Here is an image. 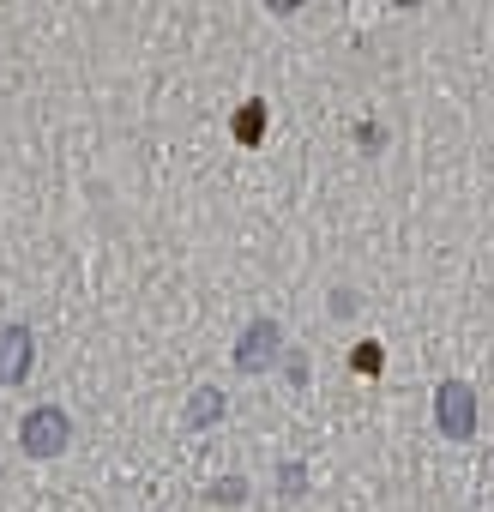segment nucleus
I'll list each match as a JSON object with an SVG mask.
<instances>
[{"instance_id":"39448f33","label":"nucleus","mask_w":494,"mask_h":512,"mask_svg":"<svg viewBox=\"0 0 494 512\" xmlns=\"http://www.w3.org/2000/svg\"><path fill=\"white\" fill-rule=\"evenodd\" d=\"M260 133H266V109H260V103H254V109H241V115H235V139H247V145H254Z\"/></svg>"},{"instance_id":"7ed1b4c3","label":"nucleus","mask_w":494,"mask_h":512,"mask_svg":"<svg viewBox=\"0 0 494 512\" xmlns=\"http://www.w3.org/2000/svg\"><path fill=\"white\" fill-rule=\"evenodd\" d=\"M31 374V332L13 326V332H0V386H19Z\"/></svg>"},{"instance_id":"20e7f679","label":"nucleus","mask_w":494,"mask_h":512,"mask_svg":"<svg viewBox=\"0 0 494 512\" xmlns=\"http://www.w3.org/2000/svg\"><path fill=\"white\" fill-rule=\"evenodd\" d=\"M272 356H278V326H272V320L247 326V338H241L235 362H241V368H272Z\"/></svg>"},{"instance_id":"f03ea898","label":"nucleus","mask_w":494,"mask_h":512,"mask_svg":"<svg viewBox=\"0 0 494 512\" xmlns=\"http://www.w3.org/2000/svg\"><path fill=\"white\" fill-rule=\"evenodd\" d=\"M67 446V416L61 410H31L25 416V452L31 458H49V452H61Z\"/></svg>"},{"instance_id":"f257e3e1","label":"nucleus","mask_w":494,"mask_h":512,"mask_svg":"<svg viewBox=\"0 0 494 512\" xmlns=\"http://www.w3.org/2000/svg\"><path fill=\"white\" fill-rule=\"evenodd\" d=\"M434 416H440V434L446 440H470V428H476V392L470 386H440V404H434Z\"/></svg>"},{"instance_id":"423d86ee","label":"nucleus","mask_w":494,"mask_h":512,"mask_svg":"<svg viewBox=\"0 0 494 512\" xmlns=\"http://www.w3.org/2000/svg\"><path fill=\"white\" fill-rule=\"evenodd\" d=\"M217 410H223V398H217V392H205V398H193V410H187V416H193V422H211Z\"/></svg>"}]
</instances>
